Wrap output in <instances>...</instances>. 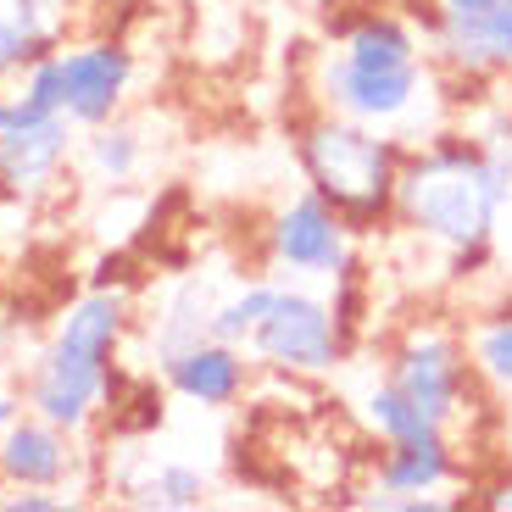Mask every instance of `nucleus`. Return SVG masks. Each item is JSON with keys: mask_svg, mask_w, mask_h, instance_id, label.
<instances>
[{"mask_svg": "<svg viewBox=\"0 0 512 512\" xmlns=\"http://www.w3.org/2000/svg\"><path fill=\"white\" fill-rule=\"evenodd\" d=\"M407 145H396L384 128L340 117L329 106L295 128V162L312 195L351 223V234H373L384 223H396V179Z\"/></svg>", "mask_w": 512, "mask_h": 512, "instance_id": "nucleus-3", "label": "nucleus"}, {"mask_svg": "<svg viewBox=\"0 0 512 512\" xmlns=\"http://www.w3.org/2000/svg\"><path fill=\"white\" fill-rule=\"evenodd\" d=\"M17 95H23L34 112H56V117H62V62H56V51L39 56V62L17 78Z\"/></svg>", "mask_w": 512, "mask_h": 512, "instance_id": "nucleus-21", "label": "nucleus"}, {"mask_svg": "<svg viewBox=\"0 0 512 512\" xmlns=\"http://www.w3.org/2000/svg\"><path fill=\"white\" fill-rule=\"evenodd\" d=\"M56 62H62V117L73 128H101L123 117V101L134 90V51L123 39L56 45Z\"/></svg>", "mask_w": 512, "mask_h": 512, "instance_id": "nucleus-8", "label": "nucleus"}, {"mask_svg": "<svg viewBox=\"0 0 512 512\" xmlns=\"http://www.w3.org/2000/svg\"><path fill=\"white\" fill-rule=\"evenodd\" d=\"M128 329H134V301L128 290H90L56 318L51 340L28 362L23 379V407L39 412L45 423L84 435L95 412L112 401L117 390V351H123Z\"/></svg>", "mask_w": 512, "mask_h": 512, "instance_id": "nucleus-2", "label": "nucleus"}, {"mask_svg": "<svg viewBox=\"0 0 512 512\" xmlns=\"http://www.w3.org/2000/svg\"><path fill=\"white\" fill-rule=\"evenodd\" d=\"M429 51L457 78H507L512 73V6L479 17V23L429 28Z\"/></svg>", "mask_w": 512, "mask_h": 512, "instance_id": "nucleus-12", "label": "nucleus"}, {"mask_svg": "<svg viewBox=\"0 0 512 512\" xmlns=\"http://www.w3.org/2000/svg\"><path fill=\"white\" fill-rule=\"evenodd\" d=\"M468 357H474L479 379L496 384V390H512V312H496L474 329L468 340Z\"/></svg>", "mask_w": 512, "mask_h": 512, "instance_id": "nucleus-20", "label": "nucleus"}, {"mask_svg": "<svg viewBox=\"0 0 512 512\" xmlns=\"http://www.w3.org/2000/svg\"><path fill=\"white\" fill-rule=\"evenodd\" d=\"M312 78H318V101L329 112L373 128H396L423 106V67H362L329 45L312 67Z\"/></svg>", "mask_w": 512, "mask_h": 512, "instance_id": "nucleus-7", "label": "nucleus"}, {"mask_svg": "<svg viewBox=\"0 0 512 512\" xmlns=\"http://www.w3.org/2000/svg\"><path fill=\"white\" fill-rule=\"evenodd\" d=\"M117 490H123V501H134V507H156V512H195L206 507V496H212V479L195 468V462H145L140 474H123L117 479Z\"/></svg>", "mask_w": 512, "mask_h": 512, "instance_id": "nucleus-16", "label": "nucleus"}, {"mask_svg": "<svg viewBox=\"0 0 512 512\" xmlns=\"http://www.w3.org/2000/svg\"><path fill=\"white\" fill-rule=\"evenodd\" d=\"M34 117H45V112H34V106L23 101V95H6L0 90V134H6V128H23V123H34Z\"/></svg>", "mask_w": 512, "mask_h": 512, "instance_id": "nucleus-24", "label": "nucleus"}, {"mask_svg": "<svg viewBox=\"0 0 512 512\" xmlns=\"http://www.w3.org/2000/svg\"><path fill=\"white\" fill-rule=\"evenodd\" d=\"M73 162V123L56 112L0 134V201L34 206L56 190L62 167Z\"/></svg>", "mask_w": 512, "mask_h": 512, "instance_id": "nucleus-9", "label": "nucleus"}, {"mask_svg": "<svg viewBox=\"0 0 512 512\" xmlns=\"http://www.w3.org/2000/svg\"><path fill=\"white\" fill-rule=\"evenodd\" d=\"M479 507L512 512V474H501V479H490V485H479Z\"/></svg>", "mask_w": 512, "mask_h": 512, "instance_id": "nucleus-25", "label": "nucleus"}, {"mask_svg": "<svg viewBox=\"0 0 512 512\" xmlns=\"http://www.w3.org/2000/svg\"><path fill=\"white\" fill-rule=\"evenodd\" d=\"M384 379L396 384L407 401H418L435 423H446V429L462 418L474 384H485L474 357H468V340H457L440 323H412V329H401V340L390 346V362H384Z\"/></svg>", "mask_w": 512, "mask_h": 512, "instance_id": "nucleus-5", "label": "nucleus"}, {"mask_svg": "<svg viewBox=\"0 0 512 512\" xmlns=\"http://www.w3.org/2000/svg\"><path fill=\"white\" fill-rule=\"evenodd\" d=\"M512 0H429V28H451V23H479V17L501 12Z\"/></svg>", "mask_w": 512, "mask_h": 512, "instance_id": "nucleus-22", "label": "nucleus"}, {"mask_svg": "<svg viewBox=\"0 0 512 512\" xmlns=\"http://www.w3.org/2000/svg\"><path fill=\"white\" fill-rule=\"evenodd\" d=\"M334 51L362 67H423V34L396 12H357L340 23Z\"/></svg>", "mask_w": 512, "mask_h": 512, "instance_id": "nucleus-15", "label": "nucleus"}, {"mask_svg": "<svg viewBox=\"0 0 512 512\" xmlns=\"http://www.w3.org/2000/svg\"><path fill=\"white\" fill-rule=\"evenodd\" d=\"M84 167H90L101 184H112V190L128 184L145 167L140 128L123 123V117H112V123H101V128H84Z\"/></svg>", "mask_w": 512, "mask_h": 512, "instance_id": "nucleus-18", "label": "nucleus"}, {"mask_svg": "<svg viewBox=\"0 0 512 512\" xmlns=\"http://www.w3.org/2000/svg\"><path fill=\"white\" fill-rule=\"evenodd\" d=\"M268 262L284 279H340L357 262V234L323 195L301 190L268 218Z\"/></svg>", "mask_w": 512, "mask_h": 512, "instance_id": "nucleus-6", "label": "nucleus"}, {"mask_svg": "<svg viewBox=\"0 0 512 512\" xmlns=\"http://www.w3.org/2000/svg\"><path fill=\"white\" fill-rule=\"evenodd\" d=\"M62 45V0H0V84Z\"/></svg>", "mask_w": 512, "mask_h": 512, "instance_id": "nucleus-14", "label": "nucleus"}, {"mask_svg": "<svg viewBox=\"0 0 512 512\" xmlns=\"http://www.w3.org/2000/svg\"><path fill=\"white\" fill-rule=\"evenodd\" d=\"M17 418H23V396H17V390H0V435H6Z\"/></svg>", "mask_w": 512, "mask_h": 512, "instance_id": "nucleus-26", "label": "nucleus"}, {"mask_svg": "<svg viewBox=\"0 0 512 512\" xmlns=\"http://www.w3.org/2000/svg\"><path fill=\"white\" fill-rule=\"evenodd\" d=\"M512 206V151L462 134H435L401 156L396 223L451 256V268H485L496 223Z\"/></svg>", "mask_w": 512, "mask_h": 512, "instance_id": "nucleus-1", "label": "nucleus"}, {"mask_svg": "<svg viewBox=\"0 0 512 512\" xmlns=\"http://www.w3.org/2000/svg\"><path fill=\"white\" fill-rule=\"evenodd\" d=\"M73 479L78 435L23 407V418L0 435V490H73Z\"/></svg>", "mask_w": 512, "mask_h": 512, "instance_id": "nucleus-10", "label": "nucleus"}, {"mask_svg": "<svg viewBox=\"0 0 512 512\" xmlns=\"http://www.w3.org/2000/svg\"><path fill=\"white\" fill-rule=\"evenodd\" d=\"M273 290H279V279H245V284H234L229 295H218V307H212V340L245 346L251 329L262 323V312H268Z\"/></svg>", "mask_w": 512, "mask_h": 512, "instance_id": "nucleus-19", "label": "nucleus"}, {"mask_svg": "<svg viewBox=\"0 0 512 512\" xmlns=\"http://www.w3.org/2000/svg\"><path fill=\"white\" fill-rule=\"evenodd\" d=\"M346 346H351V334L340 329L329 301L284 279L273 290L262 323L245 340V351L268 373H284V379H318V373H329L334 362L346 357Z\"/></svg>", "mask_w": 512, "mask_h": 512, "instance_id": "nucleus-4", "label": "nucleus"}, {"mask_svg": "<svg viewBox=\"0 0 512 512\" xmlns=\"http://www.w3.org/2000/svg\"><path fill=\"white\" fill-rule=\"evenodd\" d=\"M212 307H218V290H212V279H201V273L167 284L162 301H156V318H151V362L156 368H162L167 357H179V351L212 340Z\"/></svg>", "mask_w": 512, "mask_h": 512, "instance_id": "nucleus-13", "label": "nucleus"}, {"mask_svg": "<svg viewBox=\"0 0 512 512\" xmlns=\"http://www.w3.org/2000/svg\"><path fill=\"white\" fill-rule=\"evenodd\" d=\"M78 507V496H62V490H6L0 496V512H67Z\"/></svg>", "mask_w": 512, "mask_h": 512, "instance_id": "nucleus-23", "label": "nucleus"}, {"mask_svg": "<svg viewBox=\"0 0 512 512\" xmlns=\"http://www.w3.org/2000/svg\"><path fill=\"white\" fill-rule=\"evenodd\" d=\"M362 418H368V429L384 440V446H401V440H446V435H451L446 423H435L429 412L418 407V401L401 396L390 379L368 390V401H362Z\"/></svg>", "mask_w": 512, "mask_h": 512, "instance_id": "nucleus-17", "label": "nucleus"}, {"mask_svg": "<svg viewBox=\"0 0 512 512\" xmlns=\"http://www.w3.org/2000/svg\"><path fill=\"white\" fill-rule=\"evenodd\" d=\"M156 373H162V384L179 401L206 407V412L234 407V401L251 390V362H245V346H223V340H201V346L167 357Z\"/></svg>", "mask_w": 512, "mask_h": 512, "instance_id": "nucleus-11", "label": "nucleus"}]
</instances>
